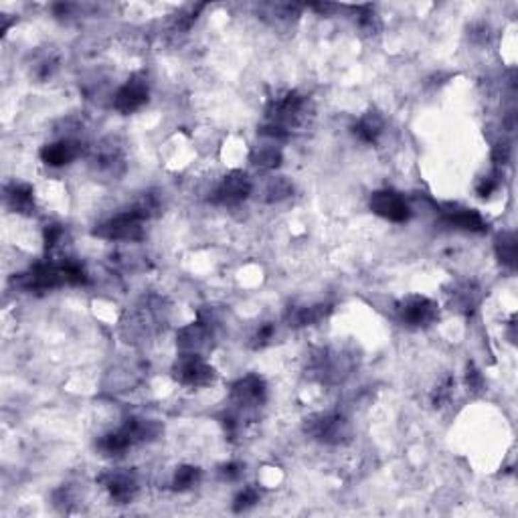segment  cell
Masks as SVG:
<instances>
[{
    "label": "cell",
    "instance_id": "cell-1",
    "mask_svg": "<svg viewBox=\"0 0 518 518\" xmlns=\"http://www.w3.org/2000/svg\"><path fill=\"white\" fill-rule=\"evenodd\" d=\"M142 221H144V219L138 217V215L130 209V211L116 215L114 219L106 221V223L99 227L95 233H97L99 237H106V239L136 241L142 237Z\"/></svg>",
    "mask_w": 518,
    "mask_h": 518
},
{
    "label": "cell",
    "instance_id": "cell-2",
    "mask_svg": "<svg viewBox=\"0 0 518 518\" xmlns=\"http://www.w3.org/2000/svg\"><path fill=\"white\" fill-rule=\"evenodd\" d=\"M371 209L393 223H403L409 219V205L395 190H379L371 197Z\"/></svg>",
    "mask_w": 518,
    "mask_h": 518
},
{
    "label": "cell",
    "instance_id": "cell-3",
    "mask_svg": "<svg viewBox=\"0 0 518 518\" xmlns=\"http://www.w3.org/2000/svg\"><path fill=\"white\" fill-rule=\"evenodd\" d=\"M252 193V180L247 174L231 173L223 178V183L215 190V203L221 205H237L243 199H247Z\"/></svg>",
    "mask_w": 518,
    "mask_h": 518
},
{
    "label": "cell",
    "instance_id": "cell-4",
    "mask_svg": "<svg viewBox=\"0 0 518 518\" xmlns=\"http://www.w3.org/2000/svg\"><path fill=\"white\" fill-rule=\"evenodd\" d=\"M176 377L185 385H207L213 379V371L200 360L199 355H186L176 367Z\"/></svg>",
    "mask_w": 518,
    "mask_h": 518
},
{
    "label": "cell",
    "instance_id": "cell-5",
    "mask_svg": "<svg viewBox=\"0 0 518 518\" xmlns=\"http://www.w3.org/2000/svg\"><path fill=\"white\" fill-rule=\"evenodd\" d=\"M399 312L405 322H409L413 326H423L436 318V304L421 296H411L401 304Z\"/></svg>",
    "mask_w": 518,
    "mask_h": 518
},
{
    "label": "cell",
    "instance_id": "cell-6",
    "mask_svg": "<svg viewBox=\"0 0 518 518\" xmlns=\"http://www.w3.org/2000/svg\"><path fill=\"white\" fill-rule=\"evenodd\" d=\"M148 99V87L142 80L128 81L120 92L116 93V102L114 106L122 114H132L136 109L146 104Z\"/></svg>",
    "mask_w": 518,
    "mask_h": 518
},
{
    "label": "cell",
    "instance_id": "cell-7",
    "mask_svg": "<svg viewBox=\"0 0 518 518\" xmlns=\"http://www.w3.org/2000/svg\"><path fill=\"white\" fill-rule=\"evenodd\" d=\"M310 433L320 441L338 443L346 436V421L340 415H320L316 419H312Z\"/></svg>",
    "mask_w": 518,
    "mask_h": 518
},
{
    "label": "cell",
    "instance_id": "cell-8",
    "mask_svg": "<svg viewBox=\"0 0 518 518\" xmlns=\"http://www.w3.org/2000/svg\"><path fill=\"white\" fill-rule=\"evenodd\" d=\"M233 397L239 405H257L266 397V385L259 377L249 374L233 385Z\"/></svg>",
    "mask_w": 518,
    "mask_h": 518
},
{
    "label": "cell",
    "instance_id": "cell-9",
    "mask_svg": "<svg viewBox=\"0 0 518 518\" xmlns=\"http://www.w3.org/2000/svg\"><path fill=\"white\" fill-rule=\"evenodd\" d=\"M80 156V144L73 140H61L41 150V158L49 166H63Z\"/></svg>",
    "mask_w": 518,
    "mask_h": 518
},
{
    "label": "cell",
    "instance_id": "cell-10",
    "mask_svg": "<svg viewBox=\"0 0 518 518\" xmlns=\"http://www.w3.org/2000/svg\"><path fill=\"white\" fill-rule=\"evenodd\" d=\"M106 488L109 490L112 494V498L116 500V502H130L134 498V492H136V482H134L128 474H118V472H114V474H107L106 478Z\"/></svg>",
    "mask_w": 518,
    "mask_h": 518
},
{
    "label": "cell",
    "instance_id": "cell-11",
    "mask_svg": "<svg viewBox=\"0 0 518 518\" xmlns=\"http://www.w3.org/2000/svg\"><path fill=\"white\" fill-rule=\"evenodd\" d=\"M448 221L455 227H462L468 231H484L486 223L482 219V215L478 211H472V209H455L448 213Z\"/></svg>",
    "mask_w": 518,
    "mask_h": 518
},
{
    "label": "cell",
    "instance_id": "cell-12",
    "mask_svg": "<svg viewBox=\"0 0 518 518\" xmlns=\"http://www.w3.org/2000/svg\"><path fill=\"white\" fill-rule=\"evenodd\" d=\"M383 132V120L377 114H367L359 120L355 126V134L359 136L362 142H374L379 138V134Z\"/></svg>",
    "mask_w": 518,
    "mask_h": 518
},
{
    "label": "cell",
    "instance_id": "cell-13",
    "mask_svg": "<svg viewBox=\"0 0 518 518\" xmlns=\"http://www.w3.org/2000/svg\"><path fill=\"white\" fill-rule=\"evenodd\" d=\"M496 249H498L502 264H506L508 267H514V264H517V237H514V233H502L498 243H496Z\"/></svg>",
    "mask_w": 518,
    "mask_h": 518
},
{
    "label": "cell",
    "instance_id": "cell-14",
    "mask_svg": "<svg viewBox=\"0 0 518 518\" xmlns=\"http://www.w3.org/2000/svg\"><path fill=\"white\" fill-rule=\"evenodd\" d=\"M253 162H255V166H259L264 171H271L281 162V154H279V150L276 146L259 148L253 154Z\"/></svg>",
    "mask_w": 518,
    "mask_h": 518
},
{
    "label": "cell",
    "instance_id": "cell-15",
    "mask_svg": "<svg viewBox=\"0 0 518 518\" xmlns=\"http://www.w3.org/2000/svg\"><path fill=\"white\" fill-rule=\"evenodd\" d=\"M9 199L16 211H28L33 207V190L25 185H16L9 193Z\"/></svg>",
    "mask_w": 518,
    "mask_h": 518
},
{
    "label": "cell",
    "instance_id": "cell-16",
    "mask_svg": "<svg viewBox=\"0 0 518 518\" xmlns=\"http://www.w3.org/2000/svg\"><path fill=\"white\" fill-rule=\"evenodd\" d=\"M266 195L269 200L286 199V197H290V195H292V185H290V180H286L284 176L271 178V180L267 183Z\"/></svg>",
    "mask_w": 518,
    "mask_h": 518
},
{
    "label": "cell",
    "instance_id": "cell-17",
    "mask_svg": "<svg viewBox=\"0 0 518 518\" xmlns=\"http://www.w3.org/2000/svg\"><path fill=\"white\" fill-rule=\"evenodd\" d=\"M197 480H199V470L193 468V465H183V468H178V472L174 476V488L176 490H186V488L195 486Z\"/></svg>",
    "mask_w": 518,
    "mask_h": 518
},
{
    "label": "cell",
    "instance_id": "cell-18",
    "mask_svg": "<svg viewBox=\"0 0 518 518\" xmlns=\"http://www.w3.org/2000/svg\"><path fill=\"white\" fill-rule=\"evenodd\" d=\"M259 502V492L255 490L253 486H247L245 490L239 492V496L235 498V510L241 512V510H247L249 506L257 504Z\"/></svg>",
    "mask_w": 518,
    "mask_h": 518
},
{
    "label": "cell",
    "instance_id": "cell-19",
    "mask_svg": "<svg viewBox=\"0 0 518 518\" xmlns=\"http://www.w3.org/2000/svg\"><path fill=\"white\" fill-rule=\"evenodd\" d=\"M465 381H468V387H470L472 391H480L482 385H484V379H482V374H480V371L476 367H468Z\"/></svg>",
    "mask_w": 518,
    "mask_h": 518
},
{
    "label": "cell",
    "instance_id": "cell-20",
    "mask_svg": "<svg viewBox=\"0 0 518 518\" xmlns=\"http://www.w3.org/2000/svg\"><path fill=\"white\" fill-rule=\"evenodd\" d=\"M496 188H498V183H496L494 178H484L478 186V195H482V197H490Z\"/></svg>",
    "mask_w": 518,
    "mask_h": 518
},
{
    "label": "cell",
    "instance_id": "cell-21",
    "mask_svg": "<svg viewBox=\"0 0 518 518\" xmlns=\"http://www.w3.org/2000/svg\"><path fill=\"white\" fill-rule=\"evenodd\" d=\"M494 162H498V164L508 162V146L506 144H498L494 148Z\"/></svg>",
    "mask_w": 518,
    "mask_h": 518
},
{
    "label": "cell",
    "instance_id": "cell-22",
    "mask_svg": "<svg viewBox=\"0 0 518 518\" xmlns=\"http://www.w3.org/2000/svg\"><path fill=\"white\" fill-rule=\"evenodd\" d=\"M241 476V464H229L225 465V478L235 480Z\"/></svg>",
    "mask_w": 518,
    "mask_h": 518
}]
</instances>
